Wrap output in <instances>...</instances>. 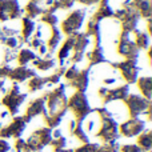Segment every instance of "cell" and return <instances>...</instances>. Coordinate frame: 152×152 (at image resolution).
Segmentation results:
<instances>
[{"label": "cell", "instance_id": "1", "mask_svg": "<svg viewBox=\"0 0 152 152\" xmlns=\"http://www.w3.org/2000/svg\"><path fill=\"white\" fill-rule=\"evenodd\" d=\"M95 113L97 115L100 120L99 128L95 132V136L102 142V144L105 143H115L119 139V123L112 116L111 111L107 107H97L95 110Z\"/></svg>", "mask_w": 152, "mask_h": 152}, {"label": "cell", "instance_id": "2", "mask_svg": "<svg viewBox=\"0 0 152 152\" xmlns=\"http://www.w3.org/2000/svg\"><path fill=\"white\" fill-rule=\"evenodd\" d=\"M66 84L59 83L52 91H48L43 95L45 100V108L48 115H60L66 116L67 110V94H66Z\"/></svg>", "mask_w": 152, "mask_h": 152}, {"label": "cell", "instance_id": "3", "mask_svg": "<svg viewBox=\"0 0 152 152\" xmlns=\"http://www.w3.org/2000/svg\"><path fill=\"white\" fill-rule=\"evenodd\" d=\"M113 18L119 20L121 32H127V34L132 35V32L137 28L140 16L137 11L131 5V0H124L120 8L113 11Z\"/></svg>", "mask_w": 152, "mask_h": 152}, {"label": "cell", "instance_id": "4", "mask_svg": "<svg viewBox=\"0 0 152 152\" xmlns=\"http://www.w3.org/2000/svg\"><path fill=\"white\" fill-rule=\"evenodd\" d=\"M67 110L74 113V120L77 124H81L84 119L92 112L94 108L89 104V100L87 97L86 92L75 91L67 100Z\"/></svg>", "mask_w": 152, "mask_h": 152}, {"label": "cell", "instance_id": "5", "mask_svg": "<svg viewBox=\"0 0 152 152\" xmlns=\"http://www.w3.org/2000/svg\"><path fill=\"white\" fill-rule=\"evenodd\" d=\"M26 99H27V94H23L20 91L19 83H12V86L1 95L0 104L4 105L5 110L8 111V113L11 116H16Z\"/></svg>", "mask_w": 152, "mask_h": 152}, {"label": "cell", "instance_id": "6", "mask_svg": "<svg viewBox=\"0 0 152 152\" xmlns=\"http://www.w3.org/2000/svg\"><path fill=\"white\" fill-rule=\"evenodd\" d=\"M110 67L116 69L119 72V76L123 79V81L128 86L135 84V81L139 77V66H137V60H129V59H124L121 61H112L108 63Z\"/></svg>", "mask_w": 152, "mask_h": 152}, {"label": "cell", "instance_id": "7", "mask_svg": "<svg viewBox=\"0 0 152 152\" xmlns=\"http://www.w3.org/2000/svg\"><path fill=\"white\" fill-rule=\"evenodd\" d=\"M123 104L127 110L128 118H139L151 108V100H147L142 95L129 92L128 96L123 100Z\"/></svg>", "mask_w": 152, "mask_h": 152}, {"label": "cell", "instance_id": "8", "mask_svg": "<svg viewBox=\"0 0 152 152\" xmlns=\"http://www.w3.org/2000/svg\"><path fill=\"white\" fill-rule=\"evenodd\" d=\"M116 52L123 59H129V60H137L140 55V50L131 39V34L121 31L119 32V37L116 42Z\"/></svg>", "mask_w": 152, "mask_h": 152}, {"label": "cell", "instance_id": "9", "mask_svg": "<svg viewBox=\"0 0 152 152\" xmlns=\"http://www.w3.org/2000/svg\"><path fill=\"white\" fill-rule=\"evenodd\" d=\"M87 11L86 10H74L64 18V20L60 24V32L61 35H74L76 32L80 31V28L83 27L84 19H86Z\"/></svg>", "mask_w": 152, "mask_h": 152}, {"label": "cell", "instance_id": "10", "mask_svg": "<svg viewBox=\"0 0 152 152\" xmlns=\"http://www.w3.org/2000/svg\"><path fill=\"white\" fill-rule=\"evenodd\" d=\"M129 94V86L128 84H120L113 88L108 87H100L97 89V96L100 97L103 105L111 104L113 102H123Z\"/></svg>", "mask_w": 152, "mask_h": 152}, {"label": "cell", "instance_id": "11", "mask_svg": "<svg viewBox=\"0 0 152 152\" xmlns=\"http://www.w3.org/2000/svg\"><path fill=\"white\" fill-rule=\"evenodd\" d=\"M51 140H52V129L44 126L32 132L26 143L31 152H42L47 145H50Z\"/></svg>", "mask_w": 152, "mask_h": 152}, {"label": "cell", "instance_id": "12", "mask_svg": "<svg viewBox=\"0 0 152 152\" xmlns=\"http://www.w3.org/2000/svg\"><path fill=\"white\" fill-rule=\"evenodd\" d=\"M28 124V121L24 119V116H13L12 120L7 124V126H3L0 128V139H19L21 137L23 132L26 131V127Z\"/></svg>", "mask_w": 152, "mask_h": 152}, {"label": "cell", "instance_id": "13", "mask_svg": "<svg viewBox=\"0 0 152 152\" xmlns=\"http://www.w3.org/2000/svg\"><path fill=\"white\" fill-rule=\"evenodd\" d=\"M119 136L123 137H136L143 131H145V121L140 118H128L123 123L119 124Z\"/></svg>", "mask_w": 152, "mask_h": 152}, {"label": "cell", "instance_id": "14", "mask_svg": "<svg viewBox=\"0 0 152 152\" xmlns=\"http://www.w3.org/2000/svg\"><path fill=\"white\" fill-rule=\"evenodd\" d=\"M23 10L18 0H0V23L20 19Z\"/></svg>", "mask_w": 152, "mask_h": 152}, {"label": "cell", "instance_id": "15", "mask_svg": "<svg viewBox=\"0 0 152 152\" xmlns=\"http://www.w3.org/2000/svg\"><path fill=\"white\" fill-rule=\"evenodd\" d=\"M44 113H47L45 100H44L43 96H40V97H36V99L31 100V102L27 104L23 116H24V119L29 123L34 118H36V116H39V115H44Z\"/></svg>", "mask_w": 152, "mask_h": 152}, {"label": "cell", "instance_id": "16", "mask_svg": "<svg viewBox=\"0 0 152 152\" xmlns=\"http://www.w3.org/2000/svg\"><path fill=\"white\" fill-rule=\"evenodd\" d=\"M89 72L91 68H84V69H79L77 75L75 76L74 80H71L68 84H66L67 87H71L75 91L77 92H86L88 89L89 86Z\"/></svg>", "mask_w": 152, "mask_h": 152}, {"label": "cell", "instance_id": "17", "mask_svg": "<svg viewBox=\"0 0 152 152\" xmlns=\"http://www.w3.org/2000/svg\"><path fill=\"white\" fill-rule=\"evenodd\" d=\"M74 42H75V34L66 36V40L60 43V48H59L58 53H56V60H58L59 66H66V61H68L69 56L74 50Z\"/></svg>", "mask_w": 152, "mask_h": 152}, {"label": "cell", "instance_id": "18", "mask_svg": "<svg viewBox=\"0 0 152 152\" xmlns=\"http://www.w3.org/2000/svg\"><path fill=\"white\" fill-rule=\"evenodd\" d=\"M35 75H36L35 69L28 68L27 66H18L15 68L12 67L7 79L12 80V83H24V81H27L28 79H31Z\"/></svg>", "mask_w": 152, "mask_h": 152}, {"label": "cell", "instance_id": "19", "mask_svg": "<svg viewBox=\"0 0 152 152\" xmlns=\"http://www.w3.org/2000/svg\"><path fill=\"white\" fill-rule=\"evenodd\" d=\"M113 11L115 10L111 7L110 0H100V1L97 3V8L95 10V12L92 13L91 19L97 21V23H100V21L104 20V19L113 18Z\"/></svg>", "mask_w": 152, "mask_h": 152}, {"label": "cell", "instance_id": "20", "mask_svg": "<svg viewBox=\"0 0 152 152\" xmlns=\"http://www.w3.org/2000/svg\"><path fill=\"white\" fill-rule=\"evenodd\" d=\"M84 58L88 60V67L92 68L95 66H100V64L105 63L107 59H105V55H104V50H103L102 45H94L91 51L86 52Z\"/></svg>", "mask_w": 152, "mask_h": 152}, {"label": "cell", "instance_id": "21", "mask_svg": "<svg viewBox=\"0 0 152 152\" xmlns=\"http://www.w3.org/2000/svg\"><path fill=\"white\" fill-rule=\"evenodd\" d=\"M131 5L137 11L140 19L150 20L152 18V3H151V0H131Z\"/></svg>", "mask_w": 152, "mask_h": 152}, {"label": "cell", "instance_id": "22", "mask_svg": "<svg viewBox=\"0 0 152 152\" xmlns=\"http://www.w3.org/2000/svg\"><path fill=\"white\" fill-rule=\"evenodd\" d=\"M61 37H63V35H61L60 29H59L58 27H51L50 35H48L47 42H45V45H47V50H48V53H50V55H52V53L56 51V48L60 45Z\"/></svg>", "mask_w": 152, "mask_h": 152}, {"label": "cell", "instance_id": "23", "mask_svg": "<svg viewBox=\"0 0 152 152\" xmlns=\"http://www.w3.org/2000/svg\"><path fill=\"white\" fill-rule=\"evenodd\" d=\"M20 19H21V29L19 32V36L24 40V43H27L34 35L35 28H36V23L32 19L27 18V16H21Z\"/></svg>", "mask_w": 152, "mask_h": 152}, {"label": "cell", "instance_id": "24", "mask_svg": "<svg viewBox=\"0 0 152 152\" xmlns=\"http://www.w3.org/2000/svg\"><path fill=\"white\" fill-rule=\"evenodd\" d=\"M136 83L137 89L140 91V95L143 97H145L147 100L152 99V77L151 76H142V77H137Z\"/></svg>", "mask_w": 152, "mask_h": 152}, {"label": "cell", "instance_id": "25", "mask_svg": "<svg viewBox=\"0 0 152 152\" xmlns=\"http://www.w3.org/2000/svg\"><path fill=\"white\" fill-rule=\"evenodd\" d=\"M134 43L140 51H147L148 48L151 47L150 45V35L144 31H140V29H135L134 32Z\"/></svg>", "mask_w": 152, "mask_h": 152}, {"label": "cell", "instance_id": "26", "mask_svg": "<svg viewBox=\"0 0 152 152\" xmlns=\"http://www.w3.org/2000/svg\"><path fill=\"white\" fill-rule=\"evenodd\" d=\"M37 58V53L34 52L31 48H20L16 55V63L18 66H27L28 63L34 61Z\"/></svg>", "mask_w": 152, "mask_h": 152}, {"label": "cell", "instance_id": "27", "mask_svg": "<svg viewBox=\"0 0 152 152\" xmlns=\"http://www.w3.org/2000/svg\"><path fill=\"white\" fill-rule=\"evenodd\" d=\"M136 137V145L142 150V152H148L152 150V132L150 129L143 131Z\"/></svg>", "mask_w": 152, "mask_h": 152}, {"label": "cell", "instance_id": "28", "mask_svg": "<svg viewBox=\"0 0 152 152\" xmlns=\"http://www.w3.org/2000/svg\"><path fill=\"white\" fill-rule=\"evenodd\" d=\"M32 66H34L35 69H37V71L45 72V71L52 69L53 67L56 66V60L52 58H45V56L40 58V56H37V58L32 61Z\"/></svg>", "mask_w": 152, "mask_h": 152}, {"label": "cell", "instance_id": "29", "mask_svg": "<svg viewBox=\"0 0 152 152\" xmlns=\"http://www.w3.org/2000/svg\"><path fill=\"white\" fill-rule=\"evenodd\" d=\"M44 8L42 7L40 4H36V3H32V1H28L23 8V12H24V16L29 19H36V18H40V15L43 13Z\"/></svg>", "mask_w": 152, "mask_h": 152}, {"label": "cell", "instance_id": "30", "mask_svg": "<svg viewBox=\"0 0 152 152\" xmlns=\"http://www.w3.org/2000/svg\"><path fill=\"white\" fill-rule=\"evenodd\" d=\"M45 87V79L44 76H39L35 75L31 79L27 80V89L28 92H37L40 89H43Z\"/></svg>", "mask_w": 152, "mask_h": 152}, {"label": "cell", "instance_id": "31", "mask_svg": "<svg viewBox=\"0 0 152 152\" xmlns=\"http://www.w3.org/2000/svg\"><path fill=\"white\" fill-rule=\"evenodd\" d=\"M40 21H42V24H45L47 27H58L59 18L56 13L44 10L43 13L40 15Z\"/></svg>", "mask_w": 152, "mask_h": 152}, {"label": "cell", "instance_id": "32", "mask_svg": "<svg viewBox=\"0 0 152 152\" xmlns=\"http://www.w3.org/2000/svg\"><path fill=\"white\" fill-rule=\"evenodd\" d=\"M3 44H4V45H5V48H8V50L18 51V50H20L21 45L26 44V43H24V40L18 35V36L5 37V39L3 40Z\"/></svg>", "mask_w": 152, "mask_h": 152}, {"label": "cell", "instance_id": "33", "mask_svg": "<svg viewBox=\"0 0 152 152\" xmlns=\"http://www.w3.org/2000/svg\"><path fill=\"white\" fill-rule=\"evenodd\" d=\"M63 118L64 116H60V115H48V113H44V115H43L45 127H48V128H51V129L58 128V127L60 126Z\"/></svg>", "mask_w": 152, "mask_h": 152}, {"label": "cell", "instance_id": "34", "mask_svg": "<svg viewBox=\"0 0 152 152\" xmlns=\"http://www.w3.org/2000/svg\"><path fill=\"white\" fill-rule=\"evenodd\" d=\"M71 135L75 137L76 140H79V142H80L81 144H86V143H89V137H88V135L86 134V131L83 129L81 124H77V123H76V126H75V128L72 129Z\"/></svg>", "mask_w": 152, "mask_h": 152}, {"label": "cell", "instance_id": "35", "mask_svg": "<svg viewBox=\"0 0 152 152\" xmlns=\"http://www.w3.org/2000/svg\"><path fill=\"white\" fill-rule=\"evenodd\" d=\"M50 145H52L53 152H63L64 150H66V147H67V139H66V136L60 135V136H58V137H52Z\"/></svg>", "mask_w": 152, "mask_h": 152}, {"label": "cell", "instance_id": "36", "mask_svg": "<svg viewBox=\"0 0 152 152\" xmlns=\"http://www.w3.org/2000/svg\"><path fill=\"white\" fill-rule=\"evenodd\" d=\"M99 147L97 143H86V144H81L77 148H66L63 152H95L96 148Z\"/></svg>", "mask_w": 152, "mask_h": 152}, {"label": "cell", "instance_id": "37", "mask_svg": "<svg viewBox=\"0 0 152 152\" xmlns=\"http://www.w3.org/2000/svg\"><path fill=\"white\" fill-rule=\"evenodd\" d=\"M95 152H119V144L115 143H105V144H99Z\"/></svg>", "mask_w": 152, "mask_h": 152}, {"label": "cell", "instance_id": "38", "mask_svg": "<svg viewBox=\"0 0 152 152\" xmlns=\"http://www.w3.org/2000/svg\"><path fill=\"white\" fill-rule=\"evenodd\" d=\"M79 72V68H77V64H71L69 67H67L66 68V72H64L63 77L67 80V83H69L71 80H74L75 76L77 75Z\"/></svg>", "mask_w": 152, "mask_h": 152}, {"label": "cell", "instance_id": "39", "mask_svg": "<svg viewBox=\"0 0 152 152\" xmlns=\"http://www.w3.org/2000/svg\"><path fill=\"white\" fill-rule=\"evenodd\" d=\"M16 55H18V52L13 50H8V48H5V51L3 52V64H11L13 60H16Z\"/></svg>", "mask_w": 152, "mask_h": 152}, {"label": "cell", "instance_id": "40", "mask_svg": "<svg viewBox=\"0 0 152 152\" xmlns=\"http://www.w3.org/2000/svg\"><path fill=\"white\" fill-rule=\"evenodd\" d=\"M44 43H45L44 40H42V39H37V37H34V36H32L31 39H29L28 42H27V44L29 45V48H31L32 51H34V50L36 51L37 48H39L42 44H44Z\"/></svg>", "mask_w": 152, "mask_h": 152}, {"label": "cell", "instance_id": "41", "mask_svg": "<svg viewBox=\"0 0 152 152\" xmlns=\"http://www.w3.org/2000/svg\"><path fill=\"white\" fill-rule=\"evenodd\" d=\"M119 152H142L136 144H123L119 145Z\"/></svg>", "mask_w": 152, "mask_h": 152}, {"label": "cell", "instance_id": "42", "mask_svg": "<svg viewBox=\"0 0 152 152\" xmlns=\"http://www.w3.org/2000/svg\"><path fill=\"white\" fill-rule=\"evenodd\" d=\"M11 69H12V67H11V64H0V79H3V80H5V79L8 77V75H10Z\"/></svg>", "mask_w": 152, "mask_h": 152}, {"label": "cell", "instance_id": "43", "mask_svg": "<svg viewBox=\"0 0 152 152\" xmlns=\"http://www.w3.org/2000/svg\"><path fill=\"white\" fill-rule=\"evenodd\" d=\"M11 150V145L7 140L0 139V152H8Z\"/></svg>", "mask_w": 152, "mask_h": 152}, {"label": "cell", "instance_id": "44", "mask_svg": "<svg viewBox=\"0 0 152 152\" xmlns=\"http://www.w3.org/2000/svg\"><path fill=\"white\" fill-rule=\"evenodd\" d=\"M116 81H118V77H116V76H108V77L103 79V84H104V87L110 86V84H115Z\"/></svg>", "mask_w": 152, "mask_h": 152}, {"label": "cell", "instance_id": "45", "mask_svg": "<svg viewBox=\"0 0 152 152\" xmlns=\"http://www.w3.org/2000/svg\"><path fill=\"white\" fill-rule=\"evenodd\" d=\"M37 53H39V56H40V58H43V56H45V55H47V53H48V50H47V45H45V43H44V44H42V45H40V47L39 48H37Z\"/></svg>", "mask_w": 152, "mask_h": 152}, {"label": "cell", "instance_id": "46", "mask_svg": "<svg viewBox=\"0 0 152 152\" xmlns=\"http://www.w3.org/2000/svg\"><path fill=\"white\" fill-rule=\"evenodd\" d=\"M75 1L80 3L83 5H94V4H97L100 0H75Z\"/></svg>", "mask_w": 152, "mask_h": 152}, {"label": "cell", "instance_id": "47", "mask_svg": "<svg viewBox=\"0 0 152 152\" xmlns=\"http://www.w3.org/2000/svg\"><path fill=\"white\" fill-rule=\"evenodd\" d=\"M29 1H32V3H36V4H40L42 1H44V0H29Z\"/></svg>", "mask_w": 152, "mask_h": 152}, {"label": "cell", "instance_id": "48", "mask_svg": "<svg viewBox=\"0 0 152 152\" xmlns=\"http://www.w3.org/2000/svg\"><path fill=\"white\" fill-rule=\"evenodd\" d=\"M1 127H3V123H0V128H1Z\"/></svg>", "mask_w": 152, "mask_h": 152}, {"label": "cell", "instance_id": "49", "mask_svg": "<svg viewBox=\"0 0 152 152\" xmlns=\"http://www.w3.org/2000/svg\"><path fill=\"white\" fill-rule=\"evenodd\" d=\"M148 152H152V151H148Z\"/></svg>", "mask_w": 152, "mask_h": 152}]
</instances>
